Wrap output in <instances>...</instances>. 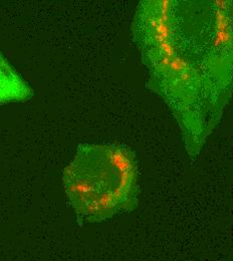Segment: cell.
<instances>
[{"label":"cell","instance_id":"obj_1","mask_svg":"<svg viewBox=\"0 0 233 261\" xmlns=\"http://www.w3.org/2000/svg\"><path fill=\"white\" fill-rule=\"evenodd\" d=\"M232 10L227 1L145 0L132 22L148 85L166 102L191 158L231 98Z\"/></svg>","mask_w":233,"mask_h":261},{"label":"cell","instance_id":"obj_2","mask_svg":"<svg viewBox=\"0 0 233 261\" xmlns=\"http://www.w3.org/2000/svg\"><path fill=\"white\" fill-rule=\"evenodd\" d=\"M67 204L80 226L130 213L139 205V167L122 143H81L63 171Z\"/></svg>","mask_w":233,"mask_h":261},{"label":"cell","instance_id":"obj_3","mask_svg":"<svg viewBox=\"0 0 233 261\" xmlns=\"http://www.w3.org/2000/svg\"><path fill=\"white\" fill-rule=\"evenodd\" d=\"M34 96L29 83L0 51V106L25 101Z\"/></svg>","mask_w":233,"mask_h":261}]
</instances>
